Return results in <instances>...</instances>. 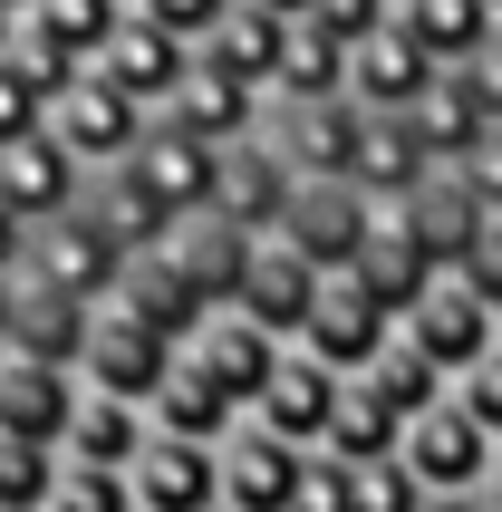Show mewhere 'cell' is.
<instances>
[{
    "mask_svg": "<svg viewBox=\"0 0 502 512\" xmlns=\"http://www.w3.org/2000/svg\"><path fill=\"white\" fill-rule=\"evenodd\" d=\"M39 116H49V107H39V97H29V87L0 68V155H10L20 136H39Z\"/></svg>",
    "mask_w": 502,
    "mask_h": 512,
    "instance_id": "obj_45",
    "label": "cell"
},
{
    "mask_svg": "<svg viewBox=\"0 0 502 512\" xmlns=\"http://www.w3.org/2000/svg\"><path fill=\"white\" fill-rule=\"evenodd\" d=\"M145 445H155L145 406H126V397H78V416H68V435H58V464H87V474H136Z\"/></svg>",
    "mask_w": 502,
    "mask_h": 512,
    "instance_id": "obj_24",
    "label": "cell"
},
{
    "mask_svg": "<svg viewBox=\"0 0 502 512\" xmlns=\"http://www.w3.org/2000/svg\"><path fill=\"white\" fill-rule=\"evenodd\" d=\"M10 281L68 290V300H107V290L126 281V261H116V242H107L97 223H87V203H78V213H49V223H29L20 271H10Z\"/></svg>",
    "mask_w": 502,
    "mask_h": 512,
    "instance_id": "obj_5",
    "label": "cell"
},
{
    "mask_svg": "<svg viewBox=\"0 0 502 512\" xmlns=\"http://www.w3.org/2000/svg\"><path fill=\"white\" fill-rule=\"evenodd\" d=\"M445 397H454V406H464V416H474V426H483V435L502 445V348L483 358V368H464V377L445 387Z\"/></svg>",
    "mask_w": 502,
    "mask_h": 512,
    "instance_id": "obj_40",
    "label": "cell"
},
{
    "mask_svg": "<svg viewBox=\"0 0 502 512\" xmlns=\"http://www.w3.org/2000/svg\"><path fill=\"white\" fill-rule=\"evenodd\" d=\"M232 310L290 348V339L309 329V310H319V271H309L290 242H261V252H251V271H242V290H232Z\"/></svg>",
    "mask_w": 502,
    "mask_h": 512,
    "instance_id": "obj_17",
    "label": "cell"
},
{
    "mask_svg": "<svg viewBox=\"0 0 502 512\" xmlns=\"http://www.w3.org/2000/svg\"><path fill=\"white\" fill-rule=\"evenodd\" d=\"M87 68H97L107 87H126V97H136L145 116H165V97L184 87V68H194V49H184V39H174L165 20H145L136 0H126V20L107 29V49L87 58Z\"/></svg>",
    "mask_w": 502,
    "mask_h": 512,
    "instance_id": "obj_7",
    "label": "cell"
},
{
    "mask_svg": "<svg viewBox=\"0 0 502 512\" xmlns=\"http://www.w3.org/2000/svg\"><path fill=\"white\" fill-rule=\"evenodd\" d=\"M309 20H329V29H338V39H348V49H358L367 29H387V20H396V10H387V0H319V10H309Z\"/></svg>",
    "mask_w": 502,
    "mask_h": 512,
    "instance_id": "obj_44",
    "label": "cell"
},
{
    "mask_svg": "<svg viewBox=\"0 0 502 512\" xmlns=\"http://www.w3.org/2000/svg\"><path fill=\"white\" fill-rule=\"evenodd\" d=\"M165 252H174V271H184L213 310H232V290H242V271H251V252H261V242H251L242 223H223V213H184Z\"/></svg>",
    "mask_w": 502,
    "mask_h": 512,
    "instance_id": "obj_23",
    "label": "cell"
},
{
    "mask_svg": "<svg viewBox=\"0 0 502 512\" xmlns=\"http://www.w3.org/2000/svg\"><path fill=\"white\" fill-rule=\"evenodd\" d=\"M300 512H348V464L309 445V474H300Z\"/></svg>",
    "mask_w": 502,
    "mask_h": 512,
    "instance_id": "obj_43",
    "label": "cell"
},
{
    "mask_svg": "<svg viewBox=\"0 0 502 512\" xmlns=\"http://www.w3.org/2000/svg\"><path fill=\"white\" fill-rule=\"evenodd\" d=\"M261 116H271V97H251L242 78H223V68H184V87L165 97V126H184V136H203V145H242V136H261Z\"/></svg>",
    "mask_w": 502,
    "mask_h": 512,
    "instance_id": "obj_21",
    "label": "cell"
},
{
    "mask_svg": "<svg viewBox=\"0 0 502 512\" xmlns=\"http://www.w3.org/2000/svg\"><path fill=\"white\" fill-rule=\"evenodd\" d=\"M0 339H10V281H0Z\"/></svg>",
    "mask_w": 502,
    "mask_h": 512,
    "instance_id": "obj_53",
    "label": "cell"
},
{
    "mask_svg": "<svg viewBox=\"0 0 502 512\" xmlns=\"http://www.w3.org/2000/svg\"><path fill=\"white\" fill-rule=\"evenodd\" d=\"M348 512H425V484L406 474V455L348 464Z\"/></svg>",
    "mask_w": 502,
    "mask_h": 512,
    "instance_id": "obj_37",
    "label": "cell"
},
{
    "mask_svg": "<svg viewBox=\"0 0 502 512\" xmlns=\"http://www.w3.org/2000/svg\"><path fill=\"white\" fill-rule=\"evenodd\" d=\"M483 512H502V464H493V484H483Z\"/></svg>",
    "mask_w": 502,
    "mask_h": 512,
    "instance_id": "obj_51",
    "label": "cell"
},
{
    "mask_svg": "<svg viewBox=\"0 0 502 512\" xmlns=\"http://www.w3.org/2000/svg\"><path fill=\"white\" fill-rule=\"evenodd\" d=\"M87 329H97V300H68V290L10 281V339H0V358H49V368H78V358H87Z\"/></svg>",
    "mask_w": 502,
    "mask_h": 512,
    "instance_id": "obj_18",
    "label": "cell"
},
{
    "mask_svg": "<svg viewBox=\"0 0 502 512\" xmlns=\"http://www.w3.org/2000/svg\"><path fill=\"white\" fill-rule=\"evenodd\" d=\"M87 223L116 242V261H155V252L174 242V223L136 194V184H126V174H87Z\"/></svg>",
    "mask_w": 502,
    "mask_h": 512,
    "instance_id": "obj_32",
    "label": "cell"
},
{
    "mask_svg": "<svg viewBox=\"0 0 502 512\" xmlns=\"http://www.w3.org/2000/svg\"><path fill=\"white\" fill-rule=\"evenodd\" d=\"M39 126H49V136L68 145L87 174H116V165L145 145V126H155V116H145L126 87H107L97 68H78V87H68V97H49V116H39Z\"/></svg>",
    "mask_w": 502,
    "mask_h": 512,
    "instance_id": "obj_3",
    "label": "cell"
},
{
    "mask_svg": "<svg viewBox=\"0 0 502 512\" xmlns=\"http://www.w3.org/2000/svg\"><path fill=\"white\" fill-rule=\"evenodd\" d=\"M396 20H406V39H416V49L435 58V68H464V58H474L483 39L502 29L493 10H483V0H406Z\"/></svg>",
    "mask_w": 502,
    "mask_h": 512,
    "instance_id": "obj_33",
    "label": "cell"
},
{
    "mask_svg": "<svg viewBox=\"0 0 502 512\" xmlns=\"http://www.w3.org/2000/svg\"><path fill=\"white\" fill-rule=\"evenodd\" d=\"M0 203L20 213V223H49V213H78L87 203V165L68 155V145L39 126V136H20L10 155H0Z\"/></svg>",
    "mask_w": 502,
    "mask_h": 512,
    "instance_id": "obj_16",
    "label": "cell"
},
{
    "mask_svg": "<svg viewBox=\"0 0 502 512\" xmlns=\"http://www.w3.org/2000/svg\"><path fill=\"white\" fill-rule=\"evenodd\" d=\"M126 184H136L165 223H184V213H213V194H223V145H203V136H184V126H145V145L126 155Z\"/></svg>",
    "mask_w": 502,
    "mask_h": 512,
    "instance_id": "obj_4",
    "label": "cell"
},
{
    "mask_svg": "<svg viewBox=\"0 0 502 512\" xmlns=\"http://www.w3.org/2000/svg\"><path fill=\"white\" fill-rule=\"evenodd\" d=\"M493 464H502V445L464 416V406H425L416 426H406V474H416L425 493H483L493 484Z\"/></svg>",
    "mask_w": 502,
    "mask_h": 512,
    "instance_id": "obj_8",
    "label": "cell"
},
{
    "mask_svg": "<svg viewBox=\"0 0 502 512\" xmlns=\"http://www.w3.org/2000/svg\"><path fill=\"white\" fill-rule=\"evenodd\" d=\"M290 194H300V174L280 165V145H271V136H242V145L223 155V194H213V213L242 223L251 242H271L280 213H290Z\"/></svg>",
    "mask_w": 502,
    "mask_h": 512,
    "instance_id": "obj_19",
    "label": "cell"
},
{
    "mask_svg": "<svg viewBox=\"0 0 502 512\" xmlns=\"http://www.w3.org/2000/svg\"><path fill=\"white\" fill-rule=\"evenodd\" d=\"M107 300H126V310H136L145 329H165L174 348H184V339L203 329V319H213V300H203V290L184 281V271H174V252H155V261H126V281H116Z\"/></svg>",
    "mask_w": 502,
    "mask_h": 512,
    "instance_id": "obj_28",
    "label": "cell"
},
{
    "mask_svg": "<svg viewBox=\"0 0 502 512\" xmlns=\"http://www.w3.org/2000/svg\"><path fill=\"white\" fill-rule=\"evenodd\" d=\"M49 493H58V445L0 435V512H49Z\"/></svg>",
    "mask_w": 502,
    "mask_h": 512,
    "instance_id": "obj_36",
    "label": "cell"
},
{
    "mask_svg": "<svg viewBox=\"0 0 502 512\" xmlns=\"http://www.w3.org/2000/svg\"><path fill=\"white\" fill-rule=\"evenodd\" d=\"M396 339L416 348L425 368L445 377H464V368H483V358H493L502 348V310H483V290L474 281H454V271H435V281H425V300L406 319H396Z\"/></svg>",
    "mask_w": 502,
    "mask_h": 512,
    "instance_id": "obj_1",
    "label": "cell"
},
{
    "mask_svg": "<svg viewBox=\"0 0 502 512\" xmlns=\"http://www.w3.org/2000/svg\"><path fill=\"white\" fill-rule=\"evenodd\" d=\"M136 10H145V20H165L184 49H203V39L223 29V10H232V0H136Z\"/></svg>",
    "mask_w": 502,
    "mask_h": 512,
    "instance_id": "obj_41",
    "label": "cell"
},
{
    "mask_svg": "<svg viewBox=\"0 0 502 512\" xmlns=\"http://www.w3.org/2000/svg\"><path fill=\"white\" fill-rule=\"evenodd\" d=\"M338 397H348V377H338V368H319L309 348H280V368H271V387H261V406H251V426L290 435V445H329Z\"/></svg>",
    "mask_w": 502,
    "mask_h": 512,
    "instance_id": "obj_13",
    "label": "cell"
},
{
    "mask_svg": "<svg viewBox=\"0 0 502 512\" xmlns=\"http://www.w3.org/2000/svg\"><path fill=\"white\" fill-rule=\"evenodd\" d=\"M425 512H483V493H425Z\"/></svg>",
    "mask_w": 502,
    "mask_h": 512,
    "instance_id": "obj_49",
    "label": "cell"
},
{
    "mask_svg": "<svg viewBox=\"0 0 502 512\" xmlns=\"http://www.w3.org/2000/svg\"><path fill=\"white\" fill-rule=\"evenodd\" d=\"M251 10H271V20H309L319 0H251Z\"/></svg>",
    "mask_w": 502,
    "mask_h": 512,
    "instance_id": "obj_50",
    "label": "cell"
},
{
    "mask_svg": "<svg viewBox=\"0 0 502 512\" xmlns=\"http://www.w3.org/2000/svg\"><path fill=\"white\" fill-rule=\"evenodd\" d=\"M406 126H416V145L435 155V174H454L483 136H493V116H483V97L464 87V68H445V78L425 87L416 107H406Z\"/></svg>",
    "mask_w": 502,
    "mask_h": 512,
    "instance_id": "obj_26",
    "label": "cell"
},
{
    "mask_svg": "<svg viewBox=\"0 0 502 512\" xmlns=\"http://www.w3.org/2000/svg\"><path fill=\"white\" fill-rule=\"evenodd\" d=\"M49 512H136V484H126V474H87V464H58Z\"/></svg>",
    "mask_w": 502,
    "mask_h": 512,
    "instance_id": "obj_39",
    "label": "cell"
},
{
    "mask_svg": "<svg viewBox=\"0 0 502 512\" xmlns=\"http://www.w3.org/2000/svg\"><path fill=\"white\" fill-rule=\"evenodd\" d=\"M329 97H348V39H338L329 20H290L271 107H329Z\"/></svg>",
    "mask_w": 502,
    "mask_h": 512,
    "instance_id": "obj_25",
    "label": "cell"
},
{
    "mask_svg": "<svg viewBox=\"0 0 502 512\" xmlns=\"http://www.w3.org/2000/svg\"><path fill=\"white\" fill-rule=\"evenodd\" d=\"M10 29H20V10H10V0H0V39H10Z\"/></svg>",
    "mask_w": 502,
    "mask_h": 512,
    "instance_id": "obj_52",
    "label": "cell"
},
{
    "mask_svg": "<svg viewBox=\"0 0 502 512\" xmlns=\"http://www.w3.org/2000/svg\"><path fill=\"white\" fill-rule=\"evenodd\" d=\"M20 20L39 29V39H58V49H68V58L87 68V58L107 49V29L126 20V0H29Z\"/></svg>",
    "mask_w": 502,
    "mask_h": 512,
    "instance_id": "obj_34",
    "label": "cell"
},
{
    "mask_svg": "<svg viewBox=\"0 0 502 512\" xmlns=\"http://www.w3.org/2000/svg\"><path fill=\"white\" fill-rule=\"evenodd\" d=\"M445 78V68H435V58L416 49V39H406V20H387V29H367L358 49H348V97H358L367 116H406L425 97V87Z\"/></svg>",
    "mask_w": 502,
    "mask_h": 512,
    "instance_id": "obj_14",
    "label": "cell"
},
{
    "mask_svg": "<svg viewBox=\"0 0 502 512\" xmlns=\"http://www.w3.org/2000/svg\"><path fill=\"white\" fill-rule=\"evenodd\" d=\"M358 126H367L358 97H329V107H271V116H261V136L280 145V165L300 174V184H348V165H358Z\"/></svg>",
    "mask_w": 502,
    "mask_h": 512,
    "instance_id": "obj_10",
    "label": "cell"
},
{
    "mask_svg": "<svg viewBox=\"0 0 502 512\" xmlns=\"http://www.w3.org/2000/svg\"><path fill=\"white\" fill-rule=\"evenodd\" d=\"M464 87H474V97H483V116H493V126H502V29H493V39H483L474 58H464Z\"/></svg>",
    "mask_w": 502,
    "mask_h": 512,
    "instance_id": "obj_46",
    "label": "cell"
},
{
    "mask_svg": "<svg viewBox=\"0 0 502 512\" xmlns=\"http://www.w3.org/2000/svg\"><path fill=\"white\" fill-rule=\"evenodd\" d=\"M184 358V348L165 339V329H145L126 300H97V329H87V358H78V387L87 397H126L145 406L155 387H165V368Z\"/></svg>",
    "mask_w": 502,
    "mask_h": 512,
    "instance_id": "obj_2",
    "label": "cell"
},
{
    "mask_svg": "<svg viewBox=\"0 0 502 512\" xmlns=\"http://www.w3.org/2000/svg\"><path fill=\"white\" fill-rule=\"evenodd\" d=\"M387 10H406V0H387Z\"/></svg>",
    "mask_w": 502,
    "mask_h": 512,
    "instance_id": "obj_56",
    "label": "cell"
},
{
    "mask_svg": "<svg viewBox=\"0 0 502 512\" xmlns=\"http://www.w3.org/2000/svg\"><path fill=\"white\" fill-rule=\"evenodd\" d=\"M280 39H290V20H271V10H251V0H232L223 10V29L203 39V68H223V78H242L251 97H271V78H280Z\"/></svg>",
    "mask_w": 502,
    "mask_h": 512,
    "instance_id": "obj_30",
    "label": "cell"
},
{
    "mask_svg": "<svg viewBox=\"0 0 502 512\" xmlns=\"http://www.w3.org/2000/svg\"><path fill=\"white\" fill-rule=\"evenodd\" d=\"M483 10H493V20H502V0H483Z\"/></svg>",
    "mask_w": 502,
    "mask_h": 512,
    "instance_id": "obj_54",
    "label": "cell"
},
{
    "mask_svg": "<svg viewBox=\"0 0 502 512\" xmlns=\"http://www.w3.org/2000/svg\"><path fill=\"white\" fill-rule=\"evenodd\" d=\"M290 348H309V358H319V368H338V377H367V368L396 348V319L377 310L348 271H329V281H319V310H309V329H300Z\"/></svg>",
    "mask_w": 502,
    "mask_h": 512,
    "instance_id": "obj_6",
    "label": "cell"
},
{
    "mask_svg": "<svg viewBox=\"0 0 502 512\" xmlns=\"http://www.w3.org/2000/svg\"><path fill=\"white\" fill-rule=\"evenodd\" d=\"M425 174H435V155L416 145V126H406V116H367V126H358V165H348V184H358V194L406 203Z\"/></svg>",
    "mask_w": 502,
    "mask_h": 512,
    "instance_id": "obj_31",
    "label": "cell"
},
{
    "mask_svg": "<svg viewBox=\"0 0 502 512\" xmlns=\"http://www.w3.org/2000/svg\"><path fill=\"white\" fill-rule=\"evenodd\" d=\"M10 10H29V0H10Z\"/></svg>",
    "mask_w": 502,
    "mask_h": 512,
    "instance_id": "obj_55",
    "label": "cell"
},
{
    "mask_svg": "<svg viewBox=\"0 0 502 512\" xmlns=\"http://www.w3.org/2000/svg\"><path fill=\"white\" fill-rule=\"evenodd\" d=\"M184 368H203V377H213V387L251 416L261 387H271V368H280V339H271V329H251L242 310H213L194 339H184Z\"/></svg>",
    "mask_w": 502,
    "mask_h": 512,
    "instance_id": "obj_12",
    "label": "cell"
},
{
    "mask_svg": "<svg viewBox=\"0 0 502 512\" xmlns=\"http://www.w3.org/2000/svg\"><path fill=\"white\" fill-rule=\"evenodd\" d=\"M271 242H290V252L329 281V271H348V261L367 252V194H358V184H300Z\"/></svg>",
    "mask_w": 502,
    "mask_h": 512,
    "instance_id": "obj_11",
    "label": "cell"
},
{
    "mask_svg": "<svg viewBox=\"0 0 502 512\" xmlns=\"http://www.w3.org/2000/svg\"><path fill=\"white\" fill-rule=\"evenodd\" d=\"M483 213H493V203H483L464 174H425L416 194H406V242H416L435 271H464V252H474Z\"/></svg>",
    "mask_w": 502,
    "mask_h": 512,
    "instance_id": "obj_22",
    "label": "cell"
},
{
    "mask_svg": "<svg viewBox=\"0 0 502 512\" xmlns=\"http://www.w3.org/2000/svg\"><path fill=\"white\" fill-rule=\"evenodd\" d=\"M78 368H49V358H0V435L20 445H58L68 416H78Z\"/></svg>",
    "mask_w": 502,
    "mask_h": 512,
    "instance_id": "obj_20",
    "label": "cell"
},
{
    "mask_svg": "<svg viewBox=\"0 0 502 512\" xmlns=\"http://www.w3.org/2000/svg\"><path fill=\"white\" fill-rule=\"evenodd\" d=\"M126 484H136V512H223V445L155 435Z\"/></svg>",
    "mask_w": 502,
    "mask_h": 512,
    "instance_id": "obj_15",
    "label": "cell"
},
{
    "mask_svg": "<svg viewBox=\"0 0 502 512\" xmlns=\"http://www.w3.org/2000/svg\"><path fill=\"white\" fill-rule=\"evenodd\" d=\"M300 474H309V445L271 426H232L223 435V512H300Z\"/></svg>",
    "mask_w": 502,
    "mask_h": 512,
    "instance_id": "obj_9",
    "label": "cell"
},
{
    "mask_svg": "<svg viewBox=\"0 0 502 512\" xmlns=\"http://www.w3.org/2000/svg\"><path fill=\"white\" fill-rule=\"evenodd\" d=\"M0 68H10V78L29 87V97H39V107H49V97H68V87H78V58L58 49V39H39V29H10V39H0Z\"/></svg>",
    "mask_w": 502,
    "mask_h": 512,
    "instance_id": "obj_35",
    "label": "cell"
},
{
    "mask_svg": "<svg viewBox=\"0 0 502 512\" xmlns=\"http://www.w3.org/2000/svg\"><path fill=\"white\" fill-rule=\"evenodd\" d=\"M406 406L377 387V377H348V397H338V416H329V445L319 455H338V464H377V455H406Z\"/></svg>",
    "mask_w": 502,
    "mask_h": 512,
    "instance_id": "obj_27",
    "label": "cell"
},
{
    "mask_svg": "<svg viewBox=\"0 0 502 512\" xmlns=\"http://www.w3.org/2000/svg\"><path fill=\"white\" fill-rule=\"evenodd\" d=\"M367 377H377V387H387V397L406 406V416H425V406H445V377L425 368V358H416V348H406V339H396V348H387V358H377V368H367Z\"/></svg>",
    "mask_w": 502,
    "mask_h": 512,
    "instance_id": "obj_38",
    "label": "cell"
},
{
    "mask_svg": "<svg viewBox=\"0 0 502 512\" xmlns=\"http://www.w3.org/2000/svg\"><path fill=\"white\" fill-rule=\"evenodd\" d=\"M20 242H29V223H20V213H10V203H0V281L20 271Z\"/></svg>",
    "mask_w": 502,
    "mask_h": 512,
    "instance_id": "obj_48",
    "label": "cell"
},
{
    "mask_svg": "<svg viewBox=\"0 0 502 512\" xmlns=\"http://www.w3.org/2000/svg\"><path fill=\"white\" fill-rule=\"evenodd\" d=\"M454 281H474L483 310H502V213H483V232H474V252H464V271H454Z\"/></svg>",
    "mask_w": 502,
    "mask_h": 512,
    "instance_id": "obj_42",
    "label": "cell"
},
{
    "mask_svg": "<svg viewBox=\"0 0 502 512\" xmlns=\"http://www.w3.org/2000/svg\"><path fill=\"white\" fill-rule=\"evenodd\" d=\"M145 426H155V435H184V445H223V435L242 426V406H232L203 368H184V358H174L165 387L145 397Z\"/></svg>",
    "mask_w": 502,
    "mask_h": 512,
    "instance_id": "obj_29",
    "label": "cell"
},
{
    "mask_svg": "<svg viewBox=\"0 0 502 512\" xmlns=\"http://www.w3.org/2000/svg\"><path fill=\"white\" fill-rule=\"evenodd\" d=\"M454 174H464V184H474V194H483V203L502 213V126H493V136H483V145H474V155H464Z\"/></svg>",
    "mask_w": 502,
    "mask_h": 512,
    "instance_id": "obj_47",
    "label": "cell"
}]
</instances>
